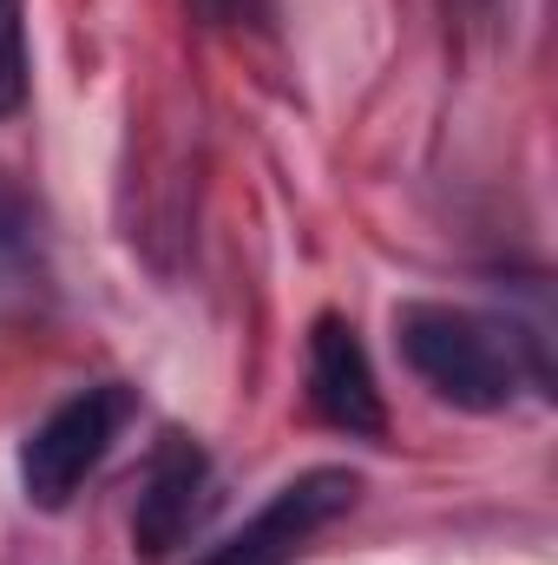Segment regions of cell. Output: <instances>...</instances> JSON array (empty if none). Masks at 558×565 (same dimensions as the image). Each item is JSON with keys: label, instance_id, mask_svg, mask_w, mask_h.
I'll use <instances>...</instances> for the list:
<instances>
[{"label": "cell", "instance_id": "1", "mask_svg": "<svg viewBox=\"0 0 558 565\" xmlns=\"http://www.w3.org/2000/svg\"><path fill=\"white\" fill-rule=\"evenodd\" d=\"M395 349H401V362L420 375V388H433V402L466 408V415L513 408L526 369L546 382V369L533 362L526 335H513L506 322H493L480 309L408 302V309H395Z\"/></svg>", "mask_w": 558, "mask_h": 565}, {"label": "cell", "instance_id": "2", "mask_svg": "<svg viewBox=\"0 0 558 565\" xmlns=\"http://www.w3.org/2000/svg\"><path fill=\"white\" fill-rule=\"evenodd\" d=\"M126 422H132V395H126L119 382L66 395L46 422L20 440V493H26L40 513L73 507V493L99 473V460L112 454V440H119Z\"/></svg>", "mask_w": 558, "mask_h": 565}, {"label": "cell", "instance_id": "3", "mask_svg": "<svg viewBox=\"0 0 558 565\" xmlns=\"http://www.w3.org/2000/svg\"><path fill=\"white\" fill-rule=\"evenodd\" d=\"M355 500H362V473H348V467H309L289 487H277L224 546H211L197 565H289L296 553H309V540H322Z\"/></svg>", "mask_w": 558, "mask_h": 565}, {"label": "cell", "instance_id": "4", "mask_svg": "<svg viewBox=\"0 0 558 565\" xmlns=\"http://www.w3.org/2000/svg\"><path fill=\"white\" fill-rule=\"evenodd\" d=\"M302 382H309L315 422H329L348 440H388V402H382L375 362H368V349H362L348 316H315L309 322Z\"/></svg>", "mask_w": 558, "mask_h": 565}, {"label": "cell", "instance_id": "5", "mask_svg": "<svg viewBox=\"0 0 558 565\" xmlns=\"http://www.w3.org/2000/svg\"><path fill=\"white\" fill-rule=\"evenodd\" d=\"M204 500H211V460H204V447L184 440V434H164V447L151 454V473H144L139 513H132V553L139 559L178 553L197 533Z\"/></svg>", "mask_w": 558, "mask_h": 565}, {"label": "cell", "instance_id": "6", "mask_svg": "<svg viewBox=\"0 0 558 565\" xmlns=\"http://www.w3.org/2000/svg\"><path fill=\"white\" fill-rule=\"evenodd\" d=\"M33 93V53H26V0H0V119H13Z\"/></svg>", "mask_w": 558, "mask_h": 565}, {"label": "cell", "instance_id": "7", "mask_svg": "<svg viewBox=\"0 0 558 565\" xmlns=\"http://www.w3.org/2000/svg\"><path fill=\"white\" fill-rule=\"evenodd\" d=\"M197 13H211L224 26H257L264 20V0H197Z\"/></svg>", "mask_w": 558, "mask_h": 565}]
</instances>
